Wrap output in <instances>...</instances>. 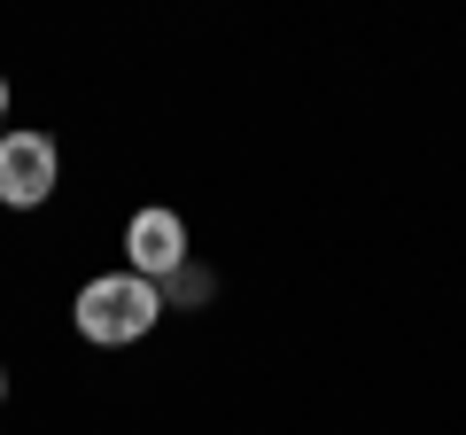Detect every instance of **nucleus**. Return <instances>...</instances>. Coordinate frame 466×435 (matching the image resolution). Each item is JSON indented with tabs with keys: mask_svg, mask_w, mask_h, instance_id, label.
<instances>
[{
	"mask_svg": "<svg viewBox=\"0 0 466 435\" xmlns=\"http://www.w3.org/2000/svg\"><path fill=\"white\" fill-rule=\"evenodd\" d=\"M70 319H78V335L94 342V350H125V342H140L156 319H164V288L140 280V272H101V280L78 288Z\"/></svg>",
	"mask_w": 466,
	"mask_h": 435,
	"instance_id": "f257e3e1",
	"label": "nucleus"
},
{
	"mask_svg": "<svg viewBox=\"0 0 466 435\" xmlns=\"http://www.w3.org/2000/svg\"><path fill=\"white\" fill-rule=\"evenodd\" d=\"M195 265V249H187V218L164 210V202H148V210H133V226H125V272H140V280H179V272Z\"/></svg>",
	"mask_w": 466,
	"mask_h": 435,
	"instance_id": "f03ea898",
	"label": "nucleus"
},
{
	"mask_svg": "<svg viewBox=\"0 0 466 435\" xmlns=\"http://www.w3.org/2000/svg\"><path fill=\"white\" fill-rule=\"evenodd\" d=\"M63 179V156L47 133H0V202L8 210H39Z\"/></svg>",
	"mask_w": 466,
	"mask_h": 435,
	"instance_id": "7ed1b4c3",
	"label": "nucleus"
},
{
	"mask_svg": "<svg viewBox=\"0 0 466 435\" xmlns=\"http://www.w3.org/2000/svg\"><path fill=\"white\" fill-rule=\"evenodd\" d=\"M195 303H210V272L187 265L179 280H164V311H195Z\"/></svg>",
	"mask_w": 466,
	"mask_h": 435,
	"instance_id": "20e7f679",
	"label": "nucleus"
},
{
	"mask_svg": "<svg viewBox=\"0 0 466 435\" xmlns=\"http://www.w3.org/2000/svg\"><path fill=\"white\" fill-rule=\"evenodd\" d=\"M0 117H8V78H0Z\"/></svg>",
	"mask_w": 466,
	"mask_h": 435,
	"instance_id": "39448f33",
	"label": "nucleus"
},
{
	"mask_svg": "<svg viewBox=\"0 0 466 435\" xmlns=\"http://www.w3.org/2000/svg\"><path fill=\"white\" fill-rule=\"evenodd\" d=\"M0 404H8V366H0Z\"/></svg>",
	"mask_w": 466,
	"mask_h": 435,
	"instance_id": "423d86ee",
	"label": "nucleus"
}]
</instances>
